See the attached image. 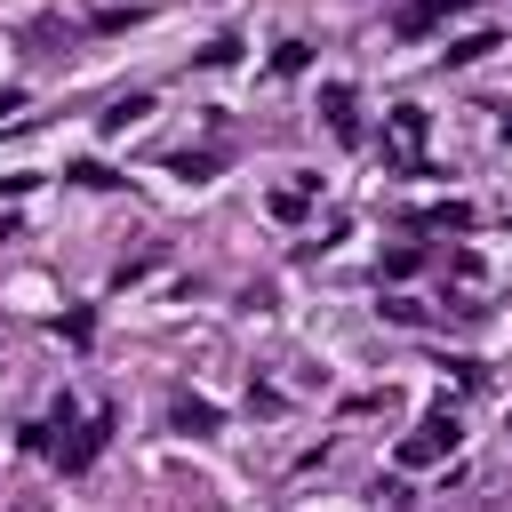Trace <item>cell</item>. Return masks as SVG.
Masks as SVG:
<instances>
[{
    "label": "cell",
    "instance_id": "8992f818",
    "mask_svg": "<svg viewBox=\"0 0 512 512\" xmlns=\"http://www.w3.org/2000/svg\"><path fill=\"white\" fill-rule=\"evenodd\" d=\"M440 8H464V0H440Z\"/></svg>",
    "mask_w": 512,
    "mask_h": 512
},
{
    "label": "cell",
    "instance_id": "5b68a950",
    "mask_svg": "<svg viewBox=\"0 0 512 512\" xmlns=\"http://www.w3.org/2000/svg\"><path fill=\"white\" fill-rule=\"evenodd\" d=\"M328 120H336V136H352V88H328Z\"/></svg>",
    "mask_w": 512,
    "mask_h": 512
},
{
    "label": "cell",
    "instance_id": "3957f363",
    "mask_svg": "<svg viewBox=\"0 0 512 512\" xmlns=\"http://www.w3.org/2000/svg\"><path fill=\"white\" fill-rule=\"evenodd\" d=\"M392 144H400L408 160L424 152V112H416V104H400V112H392Z\"/></svg>",
    "mask_w": 512,
    "mask_h": 512
},
{
    "label": "cell",
    "instance_id": "277c9868",
    "mask_svg": "<svg viewBox=\"0 0 512 512\" xmlns=\"http://www.w3.org/2000/svg\"><path fill=\"white\" fill-rule=\"evenodd\" d=\"M176 424H184V432H216V408H208V400H176Z\"/></svg>",
    "mask_w": 512,
    "mask_h": 512
},
{
    "label": "cell",
    "instance_id": "7a4b0ae2",
    "mask_svg": "<svg viewBox=\"0 0 512 512\" xmlns=\"http://www.w3.org/2000/svg\"><path fill=\"white\" fill-rule=\"evenodd\" d=\"M104 432H112V416H96V424H88V432L64 448V472H88V464H96V448H104Z\"/></svg>",
    "mask_w": 512,
    "mask_h": 512
},
{
    "label": "cell",
    "instance_id": "52a82bcc",
    "mask_svg": "<svg viewBox=\"0 0 512 512\" xmlns=\"http://www.w3.org/2000/svg\"><path fill=\"white\" fill-rule=\"evenodd\" d=\"M504 136H512V120H504Z\"/></svg>",
    "mask_w": 512,
    "mask_h": 512
},
{
    "label": "cell",
    "instance_id": "6da1fadb",
    "mask_svg": "<svg viewBox=\"0 0 512 512\" xmlns=\"http://www.w3.org/2000/svg\"><path fill=\"white\" fill-rule=\"evenodd\" d=\"M456 416H424L408 440H400V472H424V464H440V456H456Z\"/></svg>",
    "mask_w": 512,
    "mask_h": 512
}]
</instances>
